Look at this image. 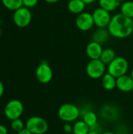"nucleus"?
Returning a JSON list of instances; mask_svg holds the SVG:
<instances>
[{
  "instance_id": "9",
  "label": "nucleus",
  "mask_w": 133,
  "mask_h": 134,
  "mask_svg": "<svg viewBox=\"0 0 133 134\" xmlns=\"http://www.w3.org/2000/svg\"><path fill=\"white\" fill-rule=\"evenodd\" d=\"M35 76L37 80L42 84H47L51 82L53 77V69L47 62H42L36 68Z\"/></svg>"
},
{
  "instance_id": "32",
  "label": "nucleus",
  "mask_w": 133,
  "mask_h": 134,
  "mask_svg": "<svg viewBox=\"0 0 133 134\" xmlns=\"http://www.w3.org/2000/svg\"><path fill=\"white\" fill-rule=\"evenodd\" d=\"M101 134H116V133H114V132H111V131H107V132H103V133H102Z\"/></svg>"
},
{
  "instance_id": "8",
  "label": "nucleus",
  "mask_w": 133,
  "mask_h": 134,
  "mask_svg": "<svg viewBox=\"0 0 133 134\" xmlns=\"http://www.w3.org/2000/svg\"><path fill=\"white\" fill-rule=\"evenodd\" d=\"M94 24L98 28H107L111 20L110 12L99 7L92 12Z\"/></svg>"
},
{
  "instance_id": "34",
  "label": "nucleus",
  "mask_w": 133,
  "mask_h": 134,
  "mask_svg": "<svg viewBox=\"0 0 133 134\" xmlns=\"http://www.w3.org/2000/svg\"><path fill=\"white\" fill-rule=\"evenodd\" d=\"M117 1H118V2L121 3V2H125V1H126V0H117Z\"/></svg>"
},
{
  "instance_id": "28",
  "label": "nucleus",
  "mask_w": 133,
  "mask_h": 134,
  "mask_svg": "<svg viewBox=\"0 0 133 134\" xmlns=\"http://www.w3.org/2000/svg\"><path fill=\"white\" fill-rule=\"evenodd\" d=\"M4 91H5V88H4V85L3 83L0 81V98L2 97V95L4 94Z\"/></svg>"
},
{
  "instance_id": "13",
  "label": "nucleus",
  "mask_w": 133,
  "mask_h": 134,
  "mask_svg": "<svg viewBox=\"0 0 133 134\" xmlns=\"http://www.w3.org/2000/svg\"><path fill=\"white\" fill-rule=\"evenodd\" d=\"M86 4L82 0H70L67 3V9L73 14L78 15L84 12Z\"/></svg>"
},
{
  "instance_id": "19",
  "label": "nucleus",
  "mask_w": 133,
  "mask_h": 134,
  "mask_svg": "<svg viewBox=\"0 0 133 134\" xmlns=\"http://www.w3.org/2000/svg\"><path fill=\"white\" fill-rule=\"evenodd\" d=\"M82 120L90 127V129H92L96 125L98 121V117L94 111H88L83 115Z\"/></svg>"
},
{
  "instance_id": "4",
  "label": "nucleus",
  "mask_w": 133,
  "mask_h": 134,
  "mask_svg": "<svg viewBox=\"0 0 133 134\" xmlns=\"http://www.w3.org/2000/svg\"><path fill=\"white\" fill-rule=\"evenodd\" d=\"M106 64L100 59L90 60L85 68L87 75L92 79H101L106 74Z\"/></svg>"
},
{
  "instance_id": "33",
  "label": "nucleus",
  "mask_w": 133,
  "mask_h": 134,
  "mask_svg": "<svg viewBox=\"0 0 133 134\" xmlns=\"http://www.w3.org/2000/svg\"><path fill=\"white\" fill-rule=\"evenodd\" d=\"M131 77L132 78V79H133V68H132V71H131Z\"/></svg>"
},
{
  "instance_id": "12",
  "label": "nucleus",
  "mask_w": 133,
  "mask_h": 134,
  "mask_svg": "<svg viewBox=\"0 0 133 134\" xmlns=\"http://www.w3.org/2000/svg\"><path fill=\"white\" fill-rule=\"evenodd\" d=\"M120 91L124 93L132 92L133 88V79L131 75H124L117 78V87Z\"/></svg>"
},
{
  "instance_id": "14",
  "label": "nucleus",
  "mask_w": 133,
  "mask_h": 134,
  "mask_svg": "<svg viewBox=\"0 0 133 134\" xmlns=\"http://www.w3.org/2000/svg\"><path fill=\"white\" fill-rule=\"evenodd\" d=\"M110 33L106 28H98L92 35V41L100 44L104 43L109 38Z\"/></svg>"
},
{
  "instance_id": "10",
  "label": "nucleus",
  "mask_w": 133,
  "mask_h": 134,
  "mask_svg": "<svg viewBox=\"0 0 133 134\" xmlns=\"http://www.w3.org/2000/svg\"><path fill=\"white\" fill-rule=\"evenodd\" d=\"M76 27L82 31H89L94 24V20L92 17V14L88 12H83L78 14L75 20Z\"/></svg>"
},
{
  "instance_id": "30",
  "label": "nucleus",
  "mask_w": 133,
  "mask_h": 134,
  "mask_svg": "<svg viewBox=\"0 0 133 134\" xmlns=\"http://www.w3.org/2000/svg\"><path fill=\"white\" fill-rule=\"evenodd\" d=\"M44 1L46 2H48V3H50V4H53V3H56L60 0H44Z\"/></svg>"
},
{
  "instance_id": "18",
  "label": "nucleus",
  "mask_w": 133,
  "mask_h": 134,
  "mask_svg": "<svg viewBox=\"0 0 133 134\" xmlns=\"http://www.w3.org/2000/svg\"><path fill=\"white\" fill-rule=\"evenodd\" d=\"M116 57L115 51L111 48H106L103 49V52L100 56V60L106 65H108L114 58Z\"/></svg>"
},
{
  "instance_id": "5",
  "label": "nucleus",
  "mask_w": 133,
  "mask_h": 134,
  "mask_svg": "<svg viewBox=\"0 0 133 134\" xmlns=\"http://www.w3.org/2000/svg\"><path fill=\"white\" fill-rule=\"evenodd\" d=\"M25 127L33 134H45L49 130L48 122L40 116L30 117L26 122Z\"/></svg>"
},
{
  "instance_id": "20",
  "label": "nucleus",
  "mask_w": 133,
  "mask_h": 134,
  "mask_svg": "<svg viewBox=\"0 0 133 134\" xmlns=\"http://www.w3.org/2000/svg\"><path fill=\"white\" fill-rule=\"evenodd\" d=\"M121 13L124 16L133 19V1H125L120 5Z\"/></svg>"
},
{
  "instance_id": "3",
  "label": "nucleus",
  "mask_w": 133,
  "mask_h": 134,
  "mask_svg": "<svg viewBox=\"0 0 133 134\" xmlns=\"http://www.w3.org/2000/svg\"><path fill=\"white\" fill-rule=\"evenodd\" d=\"M129 65L128 60L123 57H116L108 65L107 72L115 78L126 75Z\"/></svg>"
},
{
  "instance_id": "2",
  "label": "nucleus",
  "mask_w": 133,
  "mask_h": 134,
  "mask_svg": "<svg viewBox=\"0 0 133 134\" xmlns=\"http://www.w3.org/2000/svg\"><path fill=\"white\" fill-rule=\"evenodd\" d=\"M57 114L63 122H72L78 119L80 115V110L75 104L66 103L60 107Z\"/></svg>"
},
{
  "instance_id": "23",
  "label": "nucleus",
  "mask_w": 133,
  "mask_h": 134,
  "mask_svg": "<svg viewBox=\"0 0 133 134\" xmlns=\"http://www.w3.org/2000/svg\"><path fill=\"white\" fill-rule=\"evenodd\" d=\"M10 127L13 131L18 133L24 128V122L20 118V119L12 120L10 123Z\"/></svg>"
},
{
  "instance_id": "26",
  "label": "nucleus",
  "mask_w": 133,
  "mask_h": 134,
  "mask_svg": "<svg viewBox=\"0 0 133 134\" xmlns=\"http://www.w3.org/2000/svg\"><path fill=\"white\" fill-rule=\"evenodd\" d=\"M0 134H8L7 128L1 124H0Z\"/></svg>"
},
{
  "instance_id": "11",
  "label": "nucleus",
  "mask_w": 133,
  "mask_h": 134,
  "mask_svg": "<svg viewBox=\"0 0 133 134\" xmlns=\"http://www.w3.org/2000/svg\"><path fill=\"white\" fill-rule=\"evenodd\" d=\"M103 49L101 44L93 42V41H91L86 46L85 53L90 60H96V59L100 58Z\"/></svg>"
},
{
  "instance_id": "16",
  "label": "nucleus",
  "mask_w": 133,
  "mask_h": 134,
  "mask_svg": "<svg viewBox=\"0 0 133 134\" xmlns=\"http://www.w3.org/2000/svg\"><path fill=\"white\" fill-rule=\"evenodd\" d=\"M90 131V127L83 121H76L73 125V134H88Z\"/></svg>"
},
{
  "instance_id": "24",
  "label": "nucleus",
  "mask_w": 133,
  "mask_h": 134,
  "mask_svg": "<svg viewBox=\"0 0 133 134\" xmlns=\"http://www.w3.org/2000/svg\"><path fill=\"white\" fill-rule=\"evenodd\" d=\"M38 2V0H23V5L27 8H32L35 6Z\"/></svg>"
},
{
  "instance_id": "22",
  "label": "nucleus",
  "mask_w": 133,
  "mask_h": 134,
  "mask_svg": "<svg viewBox=\"0 0 133 134\" xmlns=\"http://www.w3.org/2000/svg\"><path fill=\"white\" fill-rule=\"evenodd\" d=\"M102 115L107 120H113L116 117L117 113L114 109L110 106H105L102 110Z\"/></svg>"
},
{
  "instance_id": "7",
  "label": "nucleus",
  "mask_w": 133,
  "mask_h": 134,
  "mask_svg": "<svg viewBox=\"0 0 133 134\" xmlns=\"http://www.w3.org/2000/svg\"><path fill=\"white\" fill-rule=\"evenodd\" d=\"M13 20L15 24L19 27H27L32 20V14L29 9L25 6H22L20 9L14 11L13 15Z\"/></svg>"
},
{
  "instance_id": "27",
  "label": "nucleus",
  "mask_w": 133,
  "mask_h": 134,
  "mask_svg": "<svg viewBox=\"0 0 133 134\" xmlns=\"http://www.w3.org/2000/svg\"><path fill=\"white\" fill-rule=\"evenodd\" d=\"M17 134H33L28 129H27L26 127H24L23 130H21L20 132H18Z\"/></svg>"
},
{
  "instance_id": "21",
  "label": "nucleus",
  "mask_w": 133,
  "mask_h": 134,
  "mask_svg": "<svg viewBox=\"0 0 133 134\" xmlns=\"http://www.w3.org/2000/svg\"><path fill=\"white\" fill-rule=\"evenodd\" d=\"M2 2L6 9L13 11L23 6V0H2Z\"/></svg>"
},
{
  "instance_id": "6",
  "label": "nucleus",
  "mask_w": 133,
  "mask_h": 134,
  "mask_svg": "<svg viewBox=\"0 0 133 134\" xmlns=\"http://www.w3.org/2000/svg\"><path fill=\"white\" fill-rule=\"evenodd\" d=\"M24 104L19 100H11L5 106L4 114L10 121L20 119L24 113Z\"/></svg>"
},
{
  "instance_id": "17",
  "label": "nucleus",
  "mask_w": 133,
  "mask_h": 134,
  "mask_svg": "<svg viewBox=\"0 0 133 134\" xmlns=\"http://www.w3.org/2000/svg\"><path fill=\"white\" fill-rule=\"evenodd\" d=\"M99 5L100 8L111 13L120 6V2L117 0H99Z\"/></svg>"
},
{
  "instance_id": "31",
  "label": "nucleus",
  "mask_w": 133,
  "mask_h": 134,
  "mask_svg": "<svg viewBox=\"0 0 133 134\" xmlns=\"http://www.w3.org/2000/svg\"><path fill=\"white\" fill-rule=\"evenodd\" d=\"M88 134H101V133H98V132H97V131H96V130H93L90 129V131L89 132V133Z\"/></svg>"
},
{
  "instance_id": "1",
  "label": "nucleus",
  "mask_w": 133,
  "mask_h": 134,
  "mask_svg": "<svg viewBox=\"0 0 133 134\" xmlns=\"http://www.w3.org/2000/svg\"><path fill=\"white\" fill-rule=\"evenodd\" d=\"M110 35L116 38H125L133 33V19L118 13L111 17L107 27Z\"/></svg>"
},
{
  "instance_id": "25",
  "label": "nucleus",
  "mask_w": 133,
  "mask_h": 134,
  "mask_svg": "<svg viewBox=\"0 0 133 134\" xmlns=\"http://www.w3.org/2000/svg\"><path fill=\"white\" fill-rule=\"evenodd\" d=\"M63 130L67 133H71L73 132V126H71V122H65L63 125Z\"/></svg>"
},
{
  "instance_id": "15",
  "label": "nucleus",
  "mask_w": 133,
  "mask_h": 134,
  "mask_svg": "<svg viewBox=\"0 0 133 134\" xmlns=\"http://www.w3.org/2000/svg\"><path fill=\"white\" fill-rule=\"evenodd\" d=\"M101 79L102 86L106 90L111 91L117 87V78L114 77L110 73H106Z\"/></svg>"
},
{
  "instance_id": "29",
  "label": "nucleus",
  "mask_w": 133,
  "mask_h": 134,
  "mask_svg": "<svg viewBox=\"0 0 133 134\" xmlns=\"http://www.w3.org/2000/svg\"><path fill=\"white\" fill-rule=\"evenodd\" d=\"M86 5L87 4H92V3H93L94 2H96V0H82Z\"/></svg>"
},
{
  "instance_id": "35",
  "label": "nucleus",
  "mask_w": 133,
  "mask_h": 134,
  "mask_svg": "<svg viewBox=\"0 0 133 134\" xmlns=\"http://www.w3.org/2000/svg\"><path fill=\"white\" fill-rule=\"evenodd\" d=\"M132 93H133V88H132Z\"/></svg>"
}]
</instances>
